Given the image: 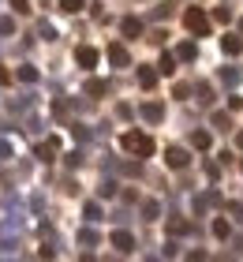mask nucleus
<instances>
[{"label": "nucleus", "mask_w": 243, "mask_h": 262, "mask_svg": "<svg viewBox=\"0 0 243 262\" xmlns=\"http://www.w3.org/2000/svg\"><path fill=\"white\" fill-rule=\"evenodd\" d=\"M120 142H124V150H127V154H139V158H150V154H153V139H150V135H142V131H127V135L120 139Z\"/></svg>", "instance_id": "obj_1"}, {"label": "nucleus", "mask_w": 243, "mask_h": 262, "mask_svg": "<svg viewBox=\"0 0 243 262\" xmlns=\"http://www.w3.org/2000/svg\"><path fill=\"white\" fill-rule=\"evenodd\" d=\"M184 27L191 34H198V38H206L210 34V15H206L202 8H187V15H184Z\"/></svg>", "instance_id": "obj_2"}, {"label": "nucleus", "mask_w": 243, "mask_h": 262, "mask_svg": "<svg viewBox=\"0 0 243 262\" xmlns=\"http://www.w3.org/2000/svg\"><path fill=\"white\" fill-rule=\"evenodd\" d=\"M113 247H116L120 255H131V251H135V236L124 232V229H116V232H113Z\"/></svg>", "instance_id": "obj_3"}, {"label": "nucleus", "mask_w": 243, "mask_h": 262, "mask_svg": "<svg viewBox=\"0 0 243 262\" xmlns=\"http://www.w3.org/2000/svg\"><path fill=\"white\" fill-rule=\"evenodd\" d=\"M165 165H168V169H187V150L168 146V150H165Z\"/></svg>", "instance_id": "obj_4"}, {"label": "nucleus", "mask_w": 243, "mask_h": 262, "mask_svg": "<svg viewBox=\"0 0 243 262\" xmlns=\"http://www.w3.org/2000/svg\"><path fill=\"white\" fill-rule=\"evenodd\" d=\"M221 49H225V56H239V53H243V38L225 34V38H221Z\"/></svg>", "instance_id": "obj_5"}, {"label": "nucleus", "mask_w": 243, "mask_h": 262, "mask_svg": "<svg viewBox=\"0 0 243 262\" xmlns=\"http://www.w3.org/2000/svg\"><path fill=\"white\" fill-rule=\"evenodd\" d=\"M75 60H79V68H94V64H97V49L79 45V49H75Z\"/></svg>", "instance_id": "obj_6"}, {"label": "nucleus", "mask_w": 243, "mask_h": 262, "mask_svg": "<svg viewBox=\"0 0 243 262\" xmlns=\"http://www.w3.org/2000/svg\"><path fill=\"white\" fill-rule=\"evenodd\" d=\"M108 60H113L116 68H127V64H131V56H127L124 45H108Z\"/></svg>", "instance_id": "obj_7"}, {"label": "nucleus", "mask_w": 243, "mask_h": 262, "mask_svg": "<svg viewBox=\"0 0 243 262\" xmlns=\"http://www.w3.org/2000/svg\"><path fill=\"white\" fill-rule=\"evenodd\" d=\"M142 116H146L150 124H161V120H165V109H161L157 101H146V105H142Z\"/></svg>", "instance_id": "obj_8"}, {"label": "nucleus", "mask_w": 243, "mask_h": 262, "mask_svg": "<svg viewBox=\"0 0 243 262\" xmlns=\"http://www.w3.org/2000/svg\"><path fill=\"white\" fill-rule=\"evenodd\" d=\"M139 86L142 90H153L157 86V71L153 68H139Z\"/></svg>", "instance_id": "obj_9"}, {"label": "nucleus", "mask_w": 243, "mask_h": 262, "mask_svg": "<svg viewBox=\"0 0 243 262\" xmlns=\"http://www.w3.org/2000/svg\"><path fill=\"white\" fill-rule=\"evenodd\" d=\"M120 30H124V38H139V34H142V23L139 19H124V23H120Z\"/></svg>", "instance_id": "obj_10"}, {"label": "nucleus", "mask_w": 243, "mask_h": 262, "mask_svg": "<svg viewBox=\"0 0 243 262\" xmlns=\"http://www.w3.org/2000/svg\"><path fill=\"white\" fill-rule=\"evenodd\" d=\"M176 56H180V60H194V56H198V45H194V41H184V45L176 49Z\"/></svg>", "instance_id": "obj_11"}, {"label": "nucleus", "mask_w": 243, "mask_h": 262, "mask_svg": "<svg viewBox=\"0 0 243 262\" xmlns=\"http://www.w3.org/2000/svg\"><path fill=\"white\" fill-rule=\"evenodd\" d=\"M56 146H60L56 139H49V142H41V146H38V158H41V161H53V154H56Z\"/></svg>", "instance_id": "obj_12"}, {"label": "nucleus", "mask_w": 243, "mask_h": 262, "mask_svg": "<svg viewBox=\"0 0 243 262\" xmlns=\"http://www.w3.org/2000/svg\"><path fill=\"white\" fill-rule=\"evenodd\" d=\"M86 94L101 98V94H108V82H105V79H90V82H86Z\"/></svg>", "instance_id": "obj_13"}, {"label": "nucleus", "mask_w": 243, "mask_h": 262, "mask_svg": "<svg viewBox=\"0 0 243 262\" xmlns=\"http://www.w3.org/2000/svg\"><path fill=\"white\" fill-rule=\"evenodd\" d=\"M157 71L172 75V71H176V56H172V53H161V64H157Z\"/></svg>", "instance_id": "obj_14"}, {"label": "nucleus", "mask_w": 243, "mask_h": 262, "mask_svg": "<svg viewBox=\"0 0 243 262\" xmlns=\"http://www.w3.org/2000/svg\"><path fill=\"white\" fill-rule=\"evenodd\" d=\"M228 232H232V229H228V221L217 217V221H213V236H217V240H228Z\"/></svg>", "instance_id": "obj_15"}, {"label": "nucleus", "mask_w": 243, "mask_h": 262, "mask_svg": "<svg viewBox=\"0 0 243 262\" xmlns=\"http://www.w3.org/2000/svg\"><path fill=\"white\" fill-rule=\"evenodd\" d=\"M19 79H23V82H38V68L23 64V68H19Z\"/></svg>", "instance_id": "obj_16"}, {"label": "nucleus", "mask_w": 243, "mask_h": 262, "mask_svg": "<svg viewBox=\"0 0 243 262\" xmlns=\"http://www.w3.org/2000/svg\"><path fill=\"white\" fill-rule=\"evenodd\" d=\"M191 142H194L198 150H210V135H206V131H194V135H191Z\"/></svg>", "instance_id": "obj_17"}, {"label": "nucleus", "mask_w": 243, "mask_h": 262, "mask_svg": "<svg viewBox=\"0 0 243 262\" xmlns=\"http://www.w3.org/2000/svg\"><path fill=\"white\" fill-rule=\"evenodd\" d=\"M168 232H172V236H184V232H191V225H187V221H168Z\"/></svg>", "instance_id": "obj_18"}, {"label": "nucleus", "mask_w": 243, "mask_h": 262, "mask_svg": "<svg viewBox=\"0 0 243 262\" xmlns=\"http://www.w3.org/2000/svg\"><path fill=\"white\" fill-rule=\"evenodd\" d=\"M60 8H64V11H71V15H75V11H82V0H60Z\"/></svg>", "instance_id": "obj_19"}, {"label": "nucleus", "mask_w": 243, "mask_h": 262, "mask_svg": "<svg viewBox=\"0 0 243 262\" xmlns=\"http://www.w3.org/2000/svg\"><path fill=\"white\" fill-rule=\"evenodd\" d=\"M86 217L90 221H101V206H97V202H86Z\"/></svg>", "instance_id": "obj_20"}, {"label": "nucleus", "mask_w": 243, "mask_h": 262, "mask_svg": "<svg viewBox=\"0 0 243 262\" xmlns=\"http://www.w3.org/2000/svg\"><path fill=\"white\" fill-rule=\"evenodd\" d=\"M213 19H217V23H232V11H228V8H217Z\"/></svg>", "instance_id": "obj_21"}, {"label": "nucleus", "mask_w": 243, "mask_h": 262, "mask_svg": "<svg viewBox=\"0 0 243 262\" xmlns=\"http://www.w3.org/2000/svg\"><path fill=\"white\" fill-rule=\"evenodd\" d=\"M11 30H15V19L4 15V19H0V34H11Z\"/></svg>", "instance_id": "obj_22"}, {"label": "nucleus", "mask_w": 243, "mask_h": 262, "mask_svg": "<svg viewBox=\"0 0 243 262\" xmlns=\"http://www.w3.org/2000/svg\"><path fill=\"white\" fill-rule=\"evenodd\" d=\"M11 8H15L19 15H30V4H27V0H11Z\"/></svg>", "instance_id": "obj_23"}, {"label": "nucleus", "mask_w": 243, "mask_h": 262, "mask_svg": "<svg viewBox=\"0 0 243 262\" xmlns=\"http://www.w3.org/2000/svg\"><path fill=\"white\" fill-rule=\"evenodd\" d=\"M142 213L153 221V217H157V202H142Z\"/></svg>", "instance_id": "obj_24"}, {"label": "nucleus", "mask_w": 243, "mask_h": 262, "mask_svg": "<svg viewBox=\"0 0 243 262\" xmlns=\"http://www.w3.org/2000/svg\"><path fill=\"white\" fill-rule=\"evenodd\" d=\"M213 124H217V127H232V120H228L225 113H213Z\"/></svg>", "instance_id": "obj_25"}, {"label": "nucleus", "mask_w": 243, "mask_h": 262, "mask_svg": "<svg viewBox=\"0 0 243 262\" xmlns=\"http://www.w3.org/2000/svg\"><path fill=\"white\" fill-rule=\"evenodd\" d=\"M198 101H202V105H210V101H213V98H210V86H206V82L198 86Z\"/></svg>", "instance_id": "obj_26"}, {"label": "nucleus", "mask_w": 243, "mask_h": 262, "mask_svg": "<svg viewBox=\"0 0 243 262\" xmlns=\"http://www.w3.org/2000/svg\"><path fill=\"white\" fill-rule=\"evenodd\" d=\"M228 213H236V217H243V202H225Z\"/></svg>", "instance_id": "obj_27"}, {"label": "nucleus", "mask_w": 243, "mask_h": 262, "mask_svg": "<svg viewBox=\"0 0 243 262\" xmlns=\"http://www.w3.org/2000/svg\"><path fill=\"white\" fill-rule=\"evenodd\" d=\"M11 158V146H8V142H0V161H8Z\"/></svg>", "instance_id": "obj_28"}, {"label": "nucleus", "mask_w": 243, "mask_h": 262, "mask_svg": "<svg viewBox=\"0 0 243 262\" xmlns=\"http://www.w3.org/2000/svg\"><path fill=\"white\" fill-rule=\"evenodd\" d=\"M0 82H11V75H8V68H0Z\"/></svg>", "instance_id": "obj_29"}, {"label": "nucleus", "mask_w": 243, "mask_h": 262, "mask_svg": "<svg viewBox=\"0 0 243 262\" xmlns=\"http://www.w3.org/2000/svg\"><path fill=\"white\" fill-rule=\"evenodd\" d=\"M236 146H239V150H243V131H239V135H236Z\"/></svg>", "instance_id": "obj_30"}, {"label": "nucleus", "mask_w": 243, "mask_h": 262, "mask_svg": "<svg viewBox=\"0 0 243 262\" xmlns=\"http://www.w3.org/2000/svg\"><path fill=\"white\" fill-rule=\"evenodd\" d=\"M239 34H243V19H239Z\"/></svg>", "instance_id": "obj_31"}]
</instances>
